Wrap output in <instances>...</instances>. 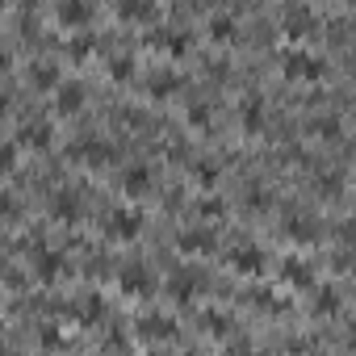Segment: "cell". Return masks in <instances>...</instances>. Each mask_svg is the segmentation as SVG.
I'll list each match as a JSON object with an SVG mask.
<instances>
[{
    "label": "cell",
    "instance_id": "obj_25",
    "mask_svg": "<svg viewBox=\"0 0 356 356\" xmlns=\"http://www.w3.org/2000/svg\"><path fill=\"white\" fill-rule=\"evenodd\" d=\"M314 185H318V193H339V189H343V176H339V172H318Z\"/></svg>",
    "mask_w": 356,
    "mask_h": 356
},
{
    "label": "cell",
    "instance_id": "obj_16",
    "mask_svg": "<svg viewBox=\"0 0 356 356\" xmlns=\"http://www.w3.org/2000/svg\"><path fill=\"white\" fill-rule=\"evenodd\" d=\"M239 122H243L248 134H256V130L264 126V101H260V97H248V101L239 105Z\"/></svg>",
    "mask_w": 356,
    "mask_h": 356
},
{
    "label": "cell",
    "instance_id": "obj_8",
    "mask_svg": "<svg viewBox=\"0 0 356 356\" xmlns=\"http://www.w3.org/2000/svg\"><path fill=\"white\" fill-rule=\"evenodd\" d=\"M84 105V84L80 80H63L55 88V113H80Z\"/></svg>",
    "mask_w": 356,
    "mask_h": 356
},
{
    "label": "cell",
    "instance_id": "obj_23",
    "mask_svg": "<svg viewBox=\"0 0 356 356\" xmlns=\"http://www.w3.org/2000/svg\"><path fill=\"white\" fill-rule=\"evenodd\" d=\"M285 281L310 285V281H314V277H310V264H306V260H285Z\"/></svg>",
    "mask_w": 356,
    "mask_h": 356
},
{
    "label": "cell",
    "instance_id": "obj_31",
    "mask_svg": "<svg viewBox=\"0 0 356 356\" xmlns=\"http://www.w3.org/2000/svg\"><path fill=\"white\" fill-rule=\"evenodd\" d=\"M197 210H202L206 218H218V214H222V202H218V197H206V202H197Z\"/></svg>",
    "mask_w": 356,
    "mask_h": 356
},
{
    "label": "cell",
    "instance_id": "obj_1",
    "mask_svg": "<svg viewBox=\"0 0 356 356\" xmlns=\"http://www.w3.org/2000/svg\"><path fill=\"white\" fill-rule=\"evenodd\" d=\"M281 67L289 80H323L327 76V55L310 51V47H285L281 51Z\"/></svg>",
    "mask_w": 356,
    "mask_h": 356
},
{
    "label": "cell",
    "instance_id": "obj_29",
    "mask_svg": "<svg viewBox=\"0 0 356 356\" xmlns=\"http://www.w3.org/2000/svg\"><path fill=\"white\" fill-rule=\"evenodd\" d=\"M189 126H210V105H189Z\"/></svg>",
    "mask_w": 356,
    "mask_h": 356
},
{
    "label": "cell",
    "instance_id": "obj_2",
    "mask_svg": "<svg viewBox=\"0 0 356 356\" xmlns=\"http://www.w3.org/2000/svg\"><path fill=\"white\" fill-rule=\"evenodd\" d=\"M314 22H318V17H314V9H310V5H285V9H281V30L289 34V42H293V47L314 30Z\"/></svg>",
    "mask_w": 356,
    "mask_h": 356
},
{
    "label": "cell",
    "instance_id": "obj_24",
    "mask_svg": "<svg viewBox=\"0 0 356 356\" xmlns=\"http://www.w3.org/2000/svg\"><path fill=\"white\" fill-rule=\"evenodd\" d=\"M314 130H318V138H339L343 122H339L335 113H323V118H314Z\"/></svg>",
    "mask_w": 356,
    "mask_h": 356
},
{
    "label": "cell",
    "instance_id": "obj_9",
    "mask_svg": "<svg viewBox=\"0 0 356 356\" xmlns=\"http://www.w3.org/2000/svg\"><path fill=\"white\" fill-rule=\"evenodd\" d=\"M55 17H59L63 26H88V22H92V5H88V0H59V5H55Z\"/></svg>",
    "mask_w": 356,
    "mask_h": 356
},
{
    "label": "cell",
    "instance_id": "obj_7",
    "mask_svg": "<svg viewBox=\"0 0 356 356\" xmlns=\"http://www.w3.org/2000/svg\"><path fill=\"white\" fill-rule=\"evenodd\" d=\"M30 84H34V88H51V92H55V88L63 84L59 63H55V59H34V63H30Z\"/></svg>",
    "mask_w": 356,
    "mask_h": 356
},
{
    "label": "cell",
    "instance_id": "obj_15",
    "mask_svg": "<svg viewBox=\"0 0 356 356\" xmlns=\"http://www.w3.org/2000/svg\"><path fill=\"white\" fill-rule=\"evenodd\" d=\"M51 214L63 222H72V218H80V197H76V189H59L55 197H51Z\"/></svg>",
    "mask_w": 356,
    "mask_h": 356
},
{
    "label": "cell",
    "instance_id": "obj_10",
    "mask_svg": "<svg viewBox=\"0 0 356 356\" xmlns=\"http://www.w3.org/2000/svg\"><path fill=\"white\" fill-rule=\"evenodd\" d=\"M151 189V168L147 163H130L126 172H122V193L126 197H143Z\"/></svg>",
    "mask_w": 356,
    "mask_h": 356
},
{
    "label": "cell",
    "instance_id": "obj_20",
    "mask_svg": "<svg viewBox=\"0 0 356 356\" xmlns=\"http://www.w3.org/2000/svg\"><path fill=\"white\" fill-rule=\"evenodd\" d=\"M285 231L306 243V239H314V218H310V214H289V218H285Z\"/></svg>",
    "mask_w": 356,
    "mask_h": 356
},
{
    "label": "cell",
    "instance_id": "obj_18",
    "mask_svg": "<svg viewBox=\"0 0 356 356\" xmlns=\"http://www.w3.org/2000/svg\"><path fill=\"white\" fill-rule=\"evenodd\" d=\"M155 13L159 9L151 5V0H118V17H126V22H147Z\"/></svg>",
    "mask_w": 356,
    "mask_h": 356
},
{
    "label": "cell",
    "instance_id": "obj_22",
    "mask_svg": "<svg viewBox=\"0 0 356 356\" xmlns=\"http://www.w3.org/2000/svg\"><path fill=\"white\" fill-rule=\"evenodd\" d=\"M109 76H113V80H130V76H134V55H126V51L113 55V59H109Z\"/></svg>",
    "mask_w": 356,
    "mask_h": 356
},
{
    "label": "cell",
    "instance_id": "obj_5",
    "mask_svg": "<svg viewBox=\"0 0 356 356\" xmlns=\"http://www.w3.org/2000/svg\"><path fill=\"white\" fill-rule=\"evenodd\" d=\"M118 285H122V293H134V298H147L151 289H155V277H151V268L147 264H122V273H118Z\"/></svg>",
    "mask_w": 356,
    "mask_h": 356
},
{
    "label": "cell",
    "instance_id": "obj_13",
    "mask_svg": "<svg viewBox=\"0 0 356 356\" xmlns=\"http://www.w3.org/2000/svg\"><path fill=\"white\" fill-rule=\"evenodd\" d=\"M181 88V76H176L172 67H155L151 76H147V92L151 97H168V92H176Z\"/></svg>",
    "mask_w": 356,
    "mask_h": 356
},
{
    "label": "cell",
    "instance_id": "obj_30",
    "mask_svg": "<svg viewBox=\"0 0 356 356\" xmlns=\"http://www.w3.org/2000/svg\"><path fill=\"white\" fill-rule=\"evenodd\" d=\"M67 51H72V55H88V51H92V38H88V34H76V38L67 42Z\"/></svg>",
    "mask_w": 356,
    "mask_h": 356
},
{
    "label": "cell",
    "instance_id": "obj_27",
    "mask_svg": "<svg viewBox=\"0 0 356 356\" xmlns=\"http://www.w3.org/2000/svg\"><path fill=\"white\" fill-rule=\"evenodd\" d=\"M335 306H339V298H335V289H318V293H314V310H318V314H331Z\"/></svg>",
    "mask_w": 356,
    "mask_h": 356
},
{
    "label": "cell",
    "instance_id": "obj_28",
    "mask_svg": "<svg viewBox=\"0 0 356 356\" xmlns=\"http://www.w3.org/2000/svg\"><path fill=\"white\" fill-rule=\"evenodd\" d=\"M143 331H155V335H172V318H163V314H147V318H143Z\"/></svg>",
    "mask_w": 356,
    "mask_h": 356
},
{
    "label": "cell",
    "instance_id": "obj_6",
    "mask_svg": "<svg viewBox=\"0 0 356 356\" xmlns=\"http://www.w3.org/2000/svg\"><path fill=\"white\" fill-rule=\"evenodd\" d=\"M51 134H55V130H51V122H47V118H26V122H22V130H17V143H22V147H38V151H42V147H51Z\"/></svg>",
    "mask_w": 356,
    "mask_h": 356
},
{
    "label": "cell",
    "instance_id": "obj_32",
    "mask_svg": "<svg viewBox=\"0 0 356 356\" xmlns=\"http://www.w3.org/2000/svg\"><path fill=\"white\" fill-rule=\"evenodd\" d=\"M42 343H47V348H59V343H63L59 327H42Z\"/></svg>",
    "mask_w": 356,
    "mask_h": 356
},
{
    "label": "cell",
    "instance_id": "obj_3",
    "mask_svg": "<svg viewBox=\"0 0 356 356\" xmlns=\"http://www.w3.org/2000/svg\"><path fill=\"white\" fill-rule=\"evenodd\" d=\"M105 231H109L113 239H134V235L143 231V214H138L134 206H113V210L105 214Z\"/></svg>",
    "mask_w": 356,
    "mask_h": 356
},
{
    "label": "cell",
    "instance_id": "obj_21",
    "mask_svg": "<svg viewBox=\"0 0 356 356\" xmlns=\"http://www.w3.org/2000/svg\"><path fill=\"white\" fill-rule=\"evenodd\" d=\"M189 176H193L197 185H214V181H218V163H214V159H193Z\"/></svg>",
    "mask_w": 356,
    "mask_h": 356
},
{
    "label": "cell",
    "instance_id": "obj_26",
    "mask_svg": "<svg viewBox=\"0 0 356 356\" xmlns=\"http://www.w3.org/2000/svg\"><path fill=\"white\" fill-rule=\"evenodd\" d=\"M17 138H5V147H0V168H5V172H13L17 168Z\"/></svg>",
    "mask_w": 356,
    "mask_h": 356
},
{
    "label": "cell",
    "instance_id": "obj_19",
    "mask_svg": "<svg viewBox=\"0 0 356 356\" xmlns=\"http://www.w3.org/2000/svg\"><path fill=\"white\" fill-rule=\"evenodd\" d=\"M168 289H172V298H176V302H189V298L197 293V273H172Z\"/></svg>",
    "mask_w": 356,
    "mask_h": 356
},
{
    "label": "cell",
    "instance_id": "obj_14",
    "mask_svg": "<svg viewBox=\"0 0 356 356\" xmlns=\"http://www.w3.org/2000/svg\"><path fill=\"white\" fill-rule=\"evenodd\" d=\"M72 155H80V159H88V163H105V159L113 155V147H109L105 138H80V143L72 147Z\"/></svg>",
    "mask_w": 356,
    "mask_h": 356
},
{
    "label": "cell",
    "instance_id": "obj_17",
    "mask_svg": "<svg viewBox=\"0 0 356 356\" xmlns=\"http://www.w3.org/2000/svg\"><path fill=\"white\" fill-rule=\"evenodd\" d=\"M231 260H235V268H239V273H260V268H264V252H260V248H252V243L235 248V252H231Z\"/></svg>",
    "mask_w": 356,
    "mask_h": 356
},
{
    "label": "cell",
    "instance_id": "obj_12",
    "mask_svg": "<svg viewBox=\"0 0 356 356\" xmlns=\"http://www.w3.org/2000/svg\"><path fill=\"white\" fill-rule=\"evenodd\" d=\"M176 248H181V252H210L214 235H210V227H189V231L176 235Z\"/></svg>",
    "mask_w": 356,
    "mask_h": 356
},
{
    "label": "cell",
    "instance_id": "obj_11",
    "mask_svg": "<svg viewBox=\"0 0 356 356\" xmlns=\"http://www.w3.org/2000/svg\"><path fill=\"white\" fill-rule=\"evenodd\" d=\"M206 30H210L218 42H227V38H235V30H239V17H235L231 9H214V13L206 17Z\"/></svg>",
    "mask_w": 356,
    "mask_h": 356
},
{
    "label": "cell",
    "instance_id": "obj_4",
    "mask_svg": "<svg viewBox=\"0 0 356 356\" xmlns=\"http://www.w3.org/2000/svg\"><path fill=\"white\" fill-rule=\"evenodd\" d=\"M30 264H34L38 281H47V285H51V281H59V273H63V264H67V260H63V252H55V248H47V243L38 239V243L30 248Z\"/></svg>",
    "mask_w": 356,
    "mask_h": 356
}]
</instances>
